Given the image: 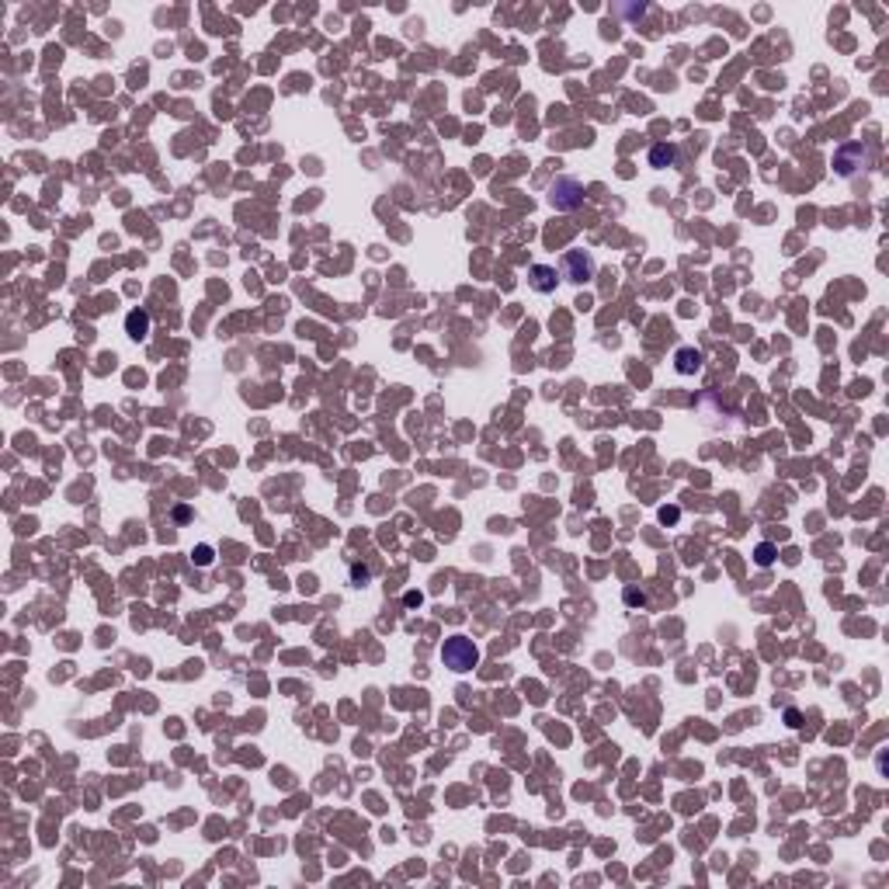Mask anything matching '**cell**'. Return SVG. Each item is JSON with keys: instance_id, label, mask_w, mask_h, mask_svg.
<instances>
[{"instance_id": "obj_1", "label": "cell", "mask_w": 889, "mask_h": 889, "mask_svg": "<svg viewBox=\"0 0 889 889\" xmlns=\"http://www.w3.org/2000/svg\"><path fill=\"white\" fill-rule=\"evenodd\" d=\"M441 660H445V667H452V671H473L476 664H479V650L473 646V640H466V636H452V640H445V646H441Z\"/></svg>"}, {"instance_id": "obj_2", "label": "cell", "mask_w": 889, "mask_h": 889, "mask_svg": "<svg viewBox=\"0 0 889 889\" xmlns=\"http://www.w3.org/2000/svg\"><path fill=\"white\" fill-rule=\"evenodd\" d=\"M549 202H552V209H559V212L576 209V205L583 202V188H580L573 177H559V181L549 188Z\"/></svg>"}, {"instance_id": "obj_3", "label": "cell", "mask_w": 889, "mask_h": 889, "mask_svg": "<svg viewBox=\"0 0 889 889\" xmlns=\"http://www.w3.org/2000/svg\"><path fill=\"white\" fill-rule=\"evenodd\" d=\"M590 274H595V261H590L583 250H570V254H566V278L580 285V281H587Z\"/></svg>"}, {"instance_id": "obj_4", "label": "cell", "mask_w": 889, "mask_h": 889, "mask_svg": "<svg viewBox=\"0 0 889 889\" xmlns=\"http://www.w3.org/2000/svg\"><path fill=\"white\" fill-rule=\"evenodd\" d=\"M556 267H549V264H531L528 267V285L535 288V292H552L556 288Z\"/></svg>"}, {"instance_id": "obj_5", "label": "cell", "mask_w": 889, "mask_h": 889, "mask_svg": "<svg viewBox=\"0 0 889 889\" xmlns=\"http://www.w3.org/2000/svg\"><path fill=\"white\" fill-rule=\"evenodd\" d=\"M125 331H129V337H146L150 334V313L146 310H132L129 317H125Z\"/></svg>"}, {"instance_id": "obj_6", "label": "cell", "mask_w": 889, "mask_h": 889, "mask_svg": "<svg viewBox=\"0 0 889 889\" xmlns=\"http://www.w3.org/2000/svg\"><path fill=\"white\" fill-rule=\"evenodd\" d=\"M674 362H678V372H681V376H692V372H698V369H702V351H695V348H681V351L674 355Z\"/></svg>"}, {"instance_id": "obj_7", "label": "cell", "mask_w": 889, "mask_h": 889, "mask_svg": "<svg viewBox=\"0 0 889 889\" xmlns=\"http://www.w3.org/2000/svg\"><path fill=\"white\" fill-rule=\"evenodd\" d=\"M674 157H678V150H674L671 143H657V146L650 150V167H671Z\"/></svg>"}, {"instance_id": "obj_8", "label": "cell", "mask_w": 889, "mask_h": 889, "mask_svg": "<svg viewBox=\"0 0 889 889\" xmlns=\"http://www.w3.org/2000/svg\"><path fill=\"white\" fill-rule=\"evenodd\" d=\"M771 559H775V549H771V545H761V549H757V563H761V566H768Z\"/></svg>"}, {"instance_id": "obj_9", "label": "cell", "mask_w": 889, "mask_h": 889, "mask_svg": "<svg viewBox=\"0 0 889 889\" xmlns=\"http://www.w3.org/2000/svg\"><path fill=\"white\" fill-rule=\"evenodd\" d=\"M660 518H664V521H678V511H674V507H671V511L664 507V511H660Z\"/></svg>"}, {"instance_id": "obj_10", "label": "cell", "mask_w": 889, "mask_h": 889, "mask_svg": "<svg viewBox=\"0 0 889 889\" xmlns=\"http://www.w3.org/2000/svg\"><path fill=\"white\" fill-rule=\"evenodd\" d=\"M355 580H362V583H365V580H369V570H365V566H362V570L355 566Z\"/></svg>"}]
</instances>
